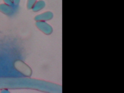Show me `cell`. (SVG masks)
I'll list each match as a JSON object with an SVG mask.
<instances>
[{
	"mask_svg": "<svg viewBox=\"0 0 124 93\" xmlns=\"http://www.w3.org/2000/svg\"><path fill=\"white\" fill-rule=\"evenodd\" d=\"M18 1H19V0H13V1L14 2H15L16 3L17 2H18Z\"/></svg>",
	"mask_w": 124,
	"mask_h": 93,
	"instance_id": "3957f363",
	"label": "cell"
},
{
	"mask_svg": "<svg viewBox=\"0 0 124 93\" xmlns=\"http://www.w3.org/2000/svg\"><path fill=\"white\" fill-rule=\"evenodd\" d=\"M4 2L11 6H13L14 5L13 0H3Z\"/></svg>",
	"mask_w": 124,
	"mask_h": 93,
	"instance_id": "7a4b0ae2",
	"label": "cell"
},
{
	"mask_svg": "<svg viewBox=\"0 0 124 93\" xmlns=\"http://www.w3.org/2000/svg\"><path fill=\"white\" fill-rule=\"evenodd\" d=\"M0 11L5 14H8L12 11V7L6 4H0Z\"/></svg>",
	"mask_w": 124,
	"mask_h": 93,
	"instance_id": "6da1fadb",
	"label": "cell"
}]
</instances>
